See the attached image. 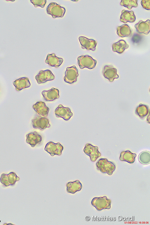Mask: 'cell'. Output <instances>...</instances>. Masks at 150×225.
Returning a JSON list of instances; mask_svg holds the SVG:
<instances>
[{"label": "cell", "mask_w": 150, "mask_h": 225, "mask_svg": "<svg viewBox=\"0 0 150 225\" xmlns=\"http://www.w3.org/2000/svg\"><path fill=\"white\" fill-rule=\"evenodd\" d=\"M97 169L103 173L111 175L116 169V166L112 162L106 158L100 159L96 164Z\"/></svg>", "instance_id": "cell-1"}, {"label": "cell", "mask_w": 150, "mask_h": 225, "mask_svg": "<svg viewBox=\"0 0 150 225\" xmlns=\"http://www.w3.org/2000/svg\"><path fill=\"white\" fill-rule=\"evenodd\" d=\"M47 13L50 15L53 18L63 17L66 12L65 9L56 3L51 2L46 8Z\"/></svg>", "instance_id": "cell-2"}, {"label": "cell", "mask_w": 150, "mask_h": 225, "mask_svg": "<svg viewBox=\"0 0 150 225\" xmlns=\"http://www.w3.org/2000/svg\"><path fill=\"white\" fill-rule=\"evenodd\" d=\"M111 200L107 198L106 196L99 197H94L92 200L91 203L98 211L103 209H110L111 208Z\"/></svg>", "instance_id": "cell-3"}, {"label": "cell", "mask_w": 150, "mask_h": 225, "mask_svg": "<svg viewBox=\"0 0 150 225\" xmlns=\"http://www.w3.org/2000/svg\"><path fill=\"white\" fill-rule=\"evenodd\" d=\"M78 64L81 69L87 68L91 69L95 68L97 61L88 55H82L77 58Z\"/></svg>", "instance_id": "cell-4"}, {"label": "cell", "mask_w": 150, "mask_h": 225, "mask_svg": "<svg viewBox=\"0 0 150 225\" xmlns=\"http://www.w3.org/2000/svg\"><path fill=\"white\" fill-rule=\"evenodd\" d=\"M33 128L35 129L38 128L42 130L46 128H50V125L49 119L44 117L36 114L32 120Z\"/></svg>", "instance_id": "cell-5"}, {"label": "cell", "mask_w": 150, "mask_h": 225, "mask_svg": "<svg viewBox=\"0 0 150 225\" xmlns=\"http://www.w3.org/2000/svg\"><path fill=\"white\" fill-rule=\"evenodd\" d=\"M79 76L78 70L75 65L67 68L64 78V81L70 84L75 82Z\"/></svg>", "instance_id": "cell-6"}, {"label": "cell", "mask_w": 150, "mask_h": 225, "mask_svg": "<svg viewBox=\"0 0 150 225\" xmlns=\"http://www.w3.org/2000/svg\"><path fill=\"white\" fill-rule=\"evenodd\" d=\"M63 148V146L60 143H55L53 142L50 141L46 144L44 150L53 156L55 155H61Z\"/></svg>", "instance_id": "cell-7"}, {"label": "cell", "mask_w": 150, "mask_h": 225, "mask_svg": "<svg viewBox=\"0 0 150 225\" xmlns=\"http://www.w3.org/2000/svg\"><path fill=\"white\" fill-rule=\"evenodd\" d=\"M97 146H94L90 143H87L83 149V151L90 158L91 161L94 162L101 155Z\"/></svg>", "instance_id": "cell-8"}, {"label": "cell", "mask_w": 150, "mask_h": 225, "mask_svg": "<svg viewBox=\"0 0 150 225\" xmlns=\"http://www.w3.org/2000/svg\"><path fill=\"white\" fill-rule=\"evenodd\" d=\"M35 78L38 83L40 84L49 81L53 80L55 79V77L50 70L47 69L40 71Z\"/></svg>", "instance_id": "cell-9"}, {"label": "cell", "mask_w": 150, "mask_h": 225, "mask_svg": "<svg viewBox=\"0 0 150 225\" xmlns=\"http://www.w3.org/2000/svg\"><path fill=\"white\" fill-rule=\"evenodd\" d=\"M20 178L14 172H11L8 174L3 173L0 179L1 182L4 186L13 185L16 182L19 180Z\"/></svg>", "instance_id": "cell-10"}, {"label": "cell", "mask_w": 150, "mask_h": 225, "mask_svg": "<svg viewBox=\"0 0 150 225\" xmlns=\"http://www.w3.org/2000/svg\"><path fill=\"white\" fill-rule=\"evenodd\" d=\"M55 113L57 117L62 118L67 121L69 120L73 116V113L69 108L64 107L62 104L59 105L55 109Z\"/></svg>", "instance_id": "cell-11"}, {"label": "cell", "mask_w": 150, "mask_h": 225, "mask_svg": "<svg viewBox=\"0 0 150 225\" xmlns=\"http://www.w3.org/2000/svg\"><path fill=\"white\" fill-rule=\"evenodd\" d=\"M117 72V69L111 65H105L102 72L104 76L111 82H112L115 79L119 78Z\"/></svg>", "instance_id": "cell-12"}, {"label": "cell", "mask_w": 150, "mask_h": 225, "mask_svg": "<svg viewBox=\"0 0 150 225\" xmlns=\"http://www.w3.org/2000/svg\"><path fill=\"white\" fill-rule=\"evenodd\" d=\"M79 40L82 49L94 51L97 44V42L93 39H89L85 37L80 36Z\"/></svg>", "instance_id": "cell-13"}, {"label": "cell", "mask_w": 150, "mask_h": 225, "mask_svg": "<svg viewBox=\"0 0 150 225\" xmlns=\"http://www.w3.org/2000/svg\"><path fill=\"white\" fill-rule=\"evenodd\" d=\"M27 143L29 144L32 147H34L36 145L40 143L42 141V138L36 131L28 134L26 135Z\"/></svg>", "instance_id": "cell-14"}, {"label": "cell", "mask_w": 150, "mask_h": 225, "mask_svg": "<svg viewBox=\"0 0 150 225\" xmlns=\"http://www.w3.org/2000/svg\"><path fill=\"white\" fill-rule=\"evenodd\" d=\"M41 93L44 99L47 101H52L59 97V90L54 88L47 91H43Z\"/></svg>", "instance_id": "cell-15"}, {"label": "cell", "mask_w": 150, "mask_h": 225, "mask_svg": "<svg viewBox=\"0 0 150 225\" xmlns=\"http://www.w3.org/2000/svg\"><path fill=\"white\" fill-rule=\"evenodd\" d=\"M134 27L138 33L147 35L150 31V20H148L145 22L140 20L135 24Z\"/></svg>", "instance_id": "cell-16"}, {"label": "cell", "mask_w": 150, "mask_h": 225, "mask_svg": "<svg viewBox=\"0 0 150 225\" xmlns=\"http://www.w3.org/2000/svg\"><path fill=\"white\" fill-rule=\"evenodd\" d=\"M33 108L39 115L44 117L47 116L48 115L49 108L43 102H37L33 105Z\"/></svg>", "instance_id": "cell-17"}, {"label": "cell", "mask_w": 150, "mask_h": 225, "mask_svg": "<svg viewBox=\"0 0 150 225\" xmlns=\"http://www.w3.org/2000/svg\"><path fill=\"white\" fill-rule=\"evenodd\" d=\"M63 59L56 56L55 53L48 54L45 61L46 63L50 66L58 68L62 64Z\"/></svg>", "instance_id": "cell-18"}, {"label": "cell", "mask_w": 150, "mask_h": 225, "mask_svg": "<svg viewBox=\"0 0 150 225\" xmlns=\"http://www.w3.org/2000/svg\"><path fill=\"white\" fill-rule=\"evenodd\" d=\"M13 83L16 90L18 91L29 87L31 86L29 79L27 77L20 78L14 81Z\"/></svg>", "instance_id": "cell-19"}, {"label": "cell", "mask_w": 150, "mask_h": 225, "mask_svg": "<svg viewBox=\"0 0 150 225\" xmlns=\"http://www.w3.org/2000/svg\"><path fill=\"white\" fill-rule=\"evenodd\" d=\"M136 19V16L133 11L124 10H122L120 18V20L121 22L124 23L128 22L132 23L135 21Z\"/></svg>", "instance_id": "cell-20"}, {"label": "cell", "mask_w": 150, "mask_h": 225, "mask_svg": "<svg viewBox=\"0 0 150 225\" xmlns=\"http://www.w3.org/2000/svg\"><path fill=\"white\" fill-rule=\"evenodd\" d=\"M136 156V154L133 153L129 150L123 151L120 154L119 159L122 161L132 164L134 162Z\"/></svg>", "instance_id": "cell-21"}, {"label": "cell", "mask_w": 150, "mask_h": 225, "mask_svg": "<svg viewBox=\"0 0 150 225\" xmlns=\"http://www.w3.org/2000/svg\"><path fill=\"white\" fill-rule=\"evenodd\" d=\"M112 47L113 51L121 54L125 50L129 47V45L125 40H121L113 44Z\"/></svg>", "instance_id": "cell-22"}, {"label": "cell", "mask_w": 150, "mask_h": 225, "mask_svg": "<svg viewBox=\"0 0 150 225\" xmlns=\"http://www.w3.org/2000/svg\"><path fill=\"white\" fill-rule=\"evenodd\" d=\"M117 34L122 38L128 37L131 35V31L128 25L124 24L117 27Z\"/></svg>", "instance_id": "cell-23"}, {"label": "cell", "mask_w": 150, "mask_h": 225, "mask_svg": "<svg viewBox=\"0 0 150 225\" xmlns=\"http://www.w3.org/2000/svg\"><path fill=\"white\" fill-rule=\"evenodd\" d=\"M149 111L148 107L146 105L140 104L136 107V114L142 119L148 114Z\"/></svg>", "instance_id": "cell-24"}, {"label": "cell", "mask_w": 150, "mask_h": 225, "mask_svg": "<svg viewBox=\"0 0 150 225\" xmlns=\"http://www.w3.org/2000/svg\"><path fill=\"white\" fill-rule=\"evenodd\" d=\"M150 155L149 152L144 151L141 152L139 154L138 159L139 161L143 164L150 163Z\"/></svg>", "instance_id": "cell-25"}, {"label": "cell", "mask_w": 150, "mask_h": 225, "mask_svg": "<svg viewBox=\"0 0 150 225\" xmlns=\"http://www.w3.org/2000/svg\"><path fill=\"white\" fill-rule=\"evenodd\" d=\"M137 0H122L120 3L121 5L127 8L128 9L130 10L132 8H136L138 6Z\"/></svg>", "instance_id": "cell-26"}, {"label": "cell", "mask_w": 150, "mask_h": 225, "mask_svg": "<svg viewBox=\"0 0 150 225\" xmlns=\"http://www.w3.org/2000/svg\"><path fill=\"white\" fill-rule=\"evenodd\" d=\"M30 1L35 7L38 6L44 8L46 3V0H30Z\"/></svg>", "instance_id": "cell-27"}, {"label": "cell", "mask_w": 150, "mask_h": 225, "mask_svg": "<svg viewBox=\"0 0 150 225\" xmlns=\"http://www.w3.org/2000/svg\"><path fill=\"white\" fill-rule=\"evenodd\" d=\"M141 4L142 7L148 10H150V0H142L141 1Z\"/></svg>", "instance_id": "cell-28"}]
</instances>
